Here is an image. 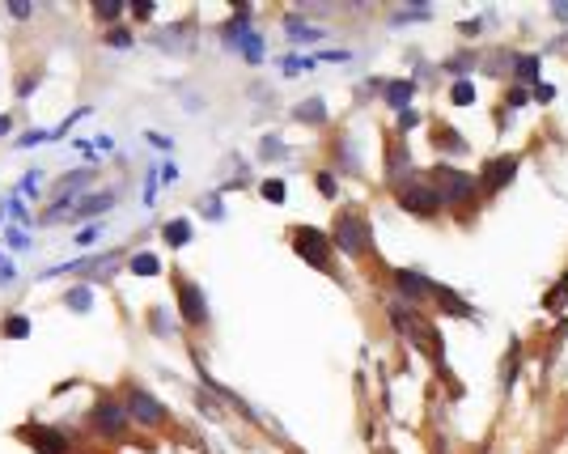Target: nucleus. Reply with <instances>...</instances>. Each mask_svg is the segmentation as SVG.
I'll return each mask as SVG.
<instances>
[{
  "label": "nucleus",
  "instance_id": "f257e3e1",
  "mask_svg": "<svg viewBox=\"0 0 568 454\" xmlns=\"http://www.w3.org/2000/svg\"><path fill=\"white\" fill-rule=\"evenodd\" d=\"M22 437H26L38 454H72V446H68V437H64L60 429H43V425H34V429H22Z\"/></svg>",
  "mask_w": 568,
  "mask_h": 454
},
{
  "label": "nucleus",
  "instance_id": "f03ea898",
  "mask_svg": "<svg viewBox=\"0 0 568 454\" xmlns=\"http://www.w3.org/2000/svg\"><path fill=\"white\" fill-rule=\"evenodd\" d=\"M178 306H183V319L187 323H208V306H204V293H199V285H191V280H178Z\"/></svg>",
  "mask_w": 568,
  "mask_h": 454
},
{
  "label": "nucleus",
  "instance_id": "7ed1b4c3",
  "mask_svg": "<svg viewBox=\"0 0 568 454\" xmlns=\"http://www.w3.org/2000/svg\"><path fill=\"white\" fill-rule=\"evenodd\" d=\"M297 250L305 255V264L323 268V264H327V234H314V229H297Z\"/></svg>",
  "mask_w": 568,
  "mask_h": 454
},
{
  "label": "nucleus",
  "instance_id": "20e7f679",
  "mask_svg": "<svg viewBox=\"0 0 568 454\" xmlns=\"http://www.w3.org/2000/svg\"><path fill=\"white\" fill-rule=\"evenodd\" d=\"M335 242L348 250V255H360V250H365V225L352 221V217H344V221L335 225Z\"/></svg>",
  "mask_w": 568,
  "mask_h": 454
},
{
  "label": "nucleus",
  "instance_id": "39448f33",
  "mask_svg": "<svg viewBox=\"0 0 568 454\" xmlns=\"http://www.w3.org/2000/svg\"><path fill=\"white\" fill-rule=\"evenodd\" d=\"M123 421H128V408H123V403H98V408H93V425L107 433V437L119 433Z\"/></svg>",
  "mask_w": 568,
  "mask_h": 454
},
{
  "label": "nucleus",
  "instance_id": "423d86ee",
  "mask_svg": "<svg viewBox=\"0 0 568 454\" xmlns=\"http://www.w3.org/2000/svg\"><path fill=\"white\" fill-rule=\"evenodd\" d=\"M437 204H441V195L437 191H429V187H411V191H403V209L407 213H437Z\"/></svg>",
  "mask_w": 568,
  "mask_h": 454
},
{
  "label": "nucleus",
  "instance_id": "0eeeda50",
  "mask_svg": "<svg viewBox=\"0 0 568 454\" xmlns=\"http://www.w3.org/2000/svg\"><path fill=\"white\" fill-rule=\"evenodd\" d=\"M128 408H132V416H136V421H144V425H158V421H162V403L153 399V395H144V391H132Z\"/></svg>",
  "mask_w": 568,
  "mask_h": 454
},
{
  "label": "nucleus",
  "instance_id": "6e6552de",
  "mask_svg": "<svg viewBox=\"0 0 568 454\" xmlns=\"http://www.w3.org/2000/svg\"><path fill=\"white\" fill-rule=\"evenodd\" d=\"M111 204H115V195H111V191H102V195H85V199H77V209H72V221L98 217V213H107Z\"/></svg>",
  "mask_w": 568,
  "mask_h": 454
},
{
  "label": "nucleus",
  "instance_id": "1a4fd4ad",
  "mask_svg": "<svg viewBox=\"0 0 568 454\" xmlns=\"http://www.w3.org/2000/svg\"><path fill=\"white\" fill-rule=\"evenodd\" d=\"M513 174H518V158H500V162H492V166H488L484 183H488V187H505Z\"/></svg>",
  "mask_w": 568,
  "mask_h": 454
},
{
  "label": "nucleus",
  "instance_id": "9d476101",
  "mask_svg": "<svg viewBox=\"0 0 568 454\" xmlns=\"http://www.w3.org/2000/svg\"><path fill=\"white\" fill-rule=\"evenodd\" d=\"M386 103L403 111V107L411 103V81H390V85H386Z\"/></svg>",
  "mask_w": 568,
  "mask_h": 454
},
{
  "label": "nucleus",
  "instance_id": "9b49d317",
  "mask_svg": "<svg viewBox=\"0 0 568 454\" xmlns=\"http://www.w3.org/2000/svg\"><path fill=\"white\" fill-rule=\"evenodd\" d=\"M162 234H166V242H170V246H187V242H191V221H183V217H178V221H170Z\"/></svg>",
  "mask_w": 568,
  "mask_h": 454
},
{
  "label": "nucleus",
  "instance_id": "f8f14e48",
  "mask_svg": "<svg viewBox=\"0 0 568 454\" xmlns=\"http://www.w3.org/2000/svg\"><path fill=\"white\" fill-rule=\"evenodd\" d=\"M441 174H445V191H450V195H458V199L471 195V179H467V174H458V170H441Z\"/></svg>",
  "mask_w": 568,
  "mask_h": 454
},
{
  "label": "nucleus",
  "instance_id": "ddd939ff",
  "mask_svg": "<svg viewBox=\"0 0 568 454\" xmlns=\"http://www.w3.org/2000/svg\"><path fill=\"white\" fill-rule=\"evenodd\" d=\"M297 119H305V123H323V119H327V107H323V98H309V103L297 111Z\"/></svg>",
  "mask_w": 568,
  "mask_h": 454
},
{
  "label": "nucleus",
  "instance_id": "4468645a",
  "mask_svg": "<svg viewBox=\"0 0 568 454\" xmlns=\"http://www.w3.org/2000/svg\"><path fill=\"white\" fill-rule=\"evenodd\" d=\"M128 268H132L136 276H158V272H162V264H158V255H136V259H132Z\"/></svg>",
  "mask_w": 568,
  "mask_h": 454
},
{
  "label": "nucleus",
  "instance_id": "2eb2a0df",
  "mask_svg": "<svg viewBox=\"0 0 568 454\" xmlns=\"http://www.w3.org/2000/svg\"><path fill=\"white\" fill-rule=\"evenodd\" d=\"M89 297H93V293H89V285H77L64 301H68V310H89Z\"/></svg>",
  "mask_w": 568,
  "mask_h": 454
},
{
  "label": "nucleus",
  "instance_id": "dca6fc26",
  "mask_svg": "<svg viewBox=\"0 0 568 454\" xmlns=\"http://www.w3.org/2000/svg\"><path fill=\"white\" fill-rule=\"evenodd\" d=\"M5 335H9V340H26V335H30V319H22V315H13V319L5 323Z\"/></svg>",
  "mask_w": 568,
  "mask_h": 454
},
{
  "label": "nucleus",
  "instance_id": "f3484780",
  "mask_svg": "<svg viewBox=\"0 0 568 454\" xmlns=\"http://www.w3.org/2000/svg\"><path fill=\"white\" fill-rule=\"evenodd\" d=\"M450 98H454V107H471V103H475V89H471V81H458Z\"/></svg>",
  "mask_w": 568,
  "mask_h": 454
},
{
  "label": "nucleus",
  "instance_id": "a211bd4d",
  "mask_svg": "<svg viewBox=\"0 0 568 454\" xmlns=\"http://www.w3.org/2000/svg\"><path fill=\"white\" fill-rule=\"evenodd\" d=\"M284 195H289V187H284L280 179H268V183H263V199H272V204H280Z\"/></svg>",
  "mask_w": 568,
  "mask_h": 454
},
{
  "label": "nucleus",
  "instance_id": "6ab92c4d",
  "mask_svg": "<svg viewBox=\"0 0 568 454\" xmlns=\"http://www.w3.org/2000/svg\"><path fill=\"white\" fill-rule=\"evenodd\" d=\"M518 77H526V81H535V77H539V60H535V56H526V60H518Z\"/></svg>",
  "mask_w": 568,
  "mask_h": 454
},
{
  "label": "nucleus",
  "instance_id": "aec40b11",
  "mask_svg": "<svg viewBox=\"0 0 568 454\" xmlns=\"http://www.w3.org/2000/svg\"><path fill=\"white\" fill-rule=\"evenodd\" d=\"M293 38H297V43H314V38H323V30H309V26H293Z\"/></svg>",
  "mask_w": 568,
  "mask_h": 454
},
{
  "label": "nucleus",
  "instance_id": "412c9836",
  "mask_svg": "<svg viewBox=\"0 0 568 454\" xmlns=\"http://www.w3.org/2000/svg\"><path fill=\"white\" fill-rule=\"evenodd\" d=\"M107 43H111V47H128L132 34H128V30H107Z\"/></svg>",
  "mask_w": 568,
  "mask_h": 454
},
{
  "label": "nucleus",
  "instance_id": "4be33fe9",
  "mask_svg": "<svg viewBox=\"0 0 568 454\" xmlns=\"http://www.w3.org/2000/svg\"><path fill=\"white\" fill-rule=\"evenodd\" d=\"M5 238H9V246H17V250H26V246H30V238H26L22 229H5Z\"/></svg>",
  "mask_w": 568,
  "mask_h": 454
},
{
  "label": "nucleus",
  "instance_id": "5701e85b",
  "mask_svg": "<svg viewBox=\"0 0 568 454\" xmlns=\"http://www.w3.org/2000/svg\"><path fill=\"white\" fill-rule=\"evenodd\" d=\"M93 242H98V225H89V229L77 234V246H93Z\"/></svg>",
  "mask_w": 568,
  "mask_h": 454
},
{
  "label": "nucleus",
  "instance_id": "b1692460",
  "mask_svg": "<svg viewBox=\"0 0 568 454\" xmlns=\"http://www.w3.org/2000/svg\"><path fill=\"white\" fill-rule=\"evenodd\" d=\"M93 13H98V17H119V13H123V5H98Z\"/></svg>",
  "mask_w": 568,
  "mask_h": 454
},
{
  "label": "nucleus",
  "instance_id": "393cba45",
  "mask_svg": "<svg viewBox=\"0 0 568 454\" xmlns=\"http://www.w3.org/2000/svg\"><path fill=\"white\" fill-rule=\"evenodd\" d=\"M9 17H30V5H13L9 0Z\"/></svg>",
  "mask_w": 568,
  "mask_h": 454
},
{
  "label": "nucleus",
  "instance_id": "a878e982",
  "mask_svg": "<svg viewBox=\"0 0 568 454\" xmlns=\"http://www.w3.org/2000/svg\"><path fill=\"white\" fill-rule=\"evenodd\" d=\"M318 187H323L327 195H335V179H331V174H318Z\"/></svg>",
  "mask_w": 568,
  "mask_h": 454
},
{
  "label": "nucleus",
  "instance_id": "bb28decb",
  "mask_svg": "<svg viewBox=\"0 0 568 454\" xmlns=\"http://www.w3.org/2000/svg\"><path fill=\"white\" fill-rule=\"evenodd\" d=\"M13 276H17V268H9V264H5V268H0V285H9Z\"/></svg>",
  "mask_w": 568,
  "mask_h": 454
},
{
  "label": "nucleus",
  "instance_id": "cd10ccee",
  "mask_svg": "<svg viewBox=\"0 0 568 454\" xmlns=\"http://www.w3.org/2000/svg\"><path fill=\"white\" fill-rule=\"evenodd\" d=\"M9 132V115H0V136H5Z\"/></svg>",
  "mask_w": 568,
  "mask_h": 454
}]
</instances>
